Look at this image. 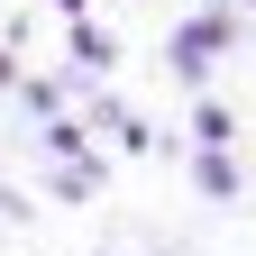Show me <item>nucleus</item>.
Returning a JSON list of instances; mask_svg holds the SVG:
<instances>
[{
    "mask_svg": "<svg viewBox=\"0 0 256 256\" xmlns=\"http://www.w3.org/2000/svg\"><path fill=\"white\" fill-rule=\"evenodd\" d=\"M220 46H238V10H229V0H210V10H202V18H183L165 55H174V74H183V82H202Z\"/></svg>",
    "mask_w": 256,
    "mask_h": 256,
    "instance_id": "1",
    "label": "nucleus"
},
{
    "mask_svg": "<svg viewBox=\"0 0 256 256\" xmlns=\"http://www.w3.org/2000/svg\"><path fill=\"white\" fill-rule=\"evenodd\" d=\"M55 10H64V18H82V10H92V0H55Z\"/></svg>",
    "mask_w": 256,
    "mask_h": 256,
    "instance_id": "2",
    "label": "nucleus"
},
{
    "mask_svg": "<svg viewBox=\"0 0 256 256\" xmlns=\"http://www.w3.org/2000/svg\"><path fill=\"white\" fill-rule=\"evenodd\" d=\"M0 82H10V46H0Z\"/></svg>",
    "mask_w": 256,
    "mask_h": 256,
    "instance_id": "3",
    "label": "nucleus"
},
{
    "mask_svg": "<svg viewBox=\"0 0 256 256\" xmlns=\"http://www.w3.org/2000/svg\"><path fill=\"white\" fill-rule=\"evenodd\" d=\"M247 10H256V0H247Z\"/></svg>",
    "mask_w": 256,
    "mask_h": 256,
    "instance_id": "4",
    "label": "nucleus"
}]
</instances>
